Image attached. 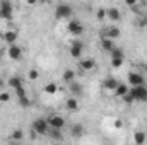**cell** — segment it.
<instances>
[{"mask_svg":"<svg viewBox=\"0 0 147 145\" xmlns=\"http://www.w3.org/2000/svg\"><path fill=\"white\" fill-rule=\"evenodd\" d=\"M31 132H34L36 135H48L50 132V125L45 118H36L33 123H31Z\"/></svg>","mask_w":147,"mask_h":145,"instance_id":"cell-1","label":"cell"},{"mask_svg":"<svg viewBox=\"0 0 147 145\" xmlns=\"http://www.w3.org/2000/svg\"><path fill=\"white\" fill-rule=\"evenodd\" d=\"M72 14H74V9L69 3H58L57 9H55V17L57 19H69Z\"/></svg>","mask_w":147,"mask_h":145,"instance_id":"cell-2","label":"cell"},{"mask_svg":"<svg viewBox=\"0 0 147 145\" xmlns=\"http://www.w3.org/2000/svg\"><path fill=\"white\" fill-rule=\"evenodd\" d=\"M14 17V7L9 0H2L0 2V19H5V21H10Z\"/></svg>","mask_w":147,"mask_h":145,"instance_id":"cell-3","label":"cell"},{"mask_svg":"<svg viewBox=\"0 0 147 145\" xmlns=\"http://www.w3.org/2000/svg\"><path fill=\"white\" fill-rule=\"evenodd\" d=\"M121 34V31H120V28H116V26H106V28H103L101 31H99V38H108V39H118Z\"/></svg>","mask_w":147,"mask_h":145,"instance_id":"cell-4","label":"cell"},{"mask_svg":"<svg viewBox=\"0 0 147 145\" xmlns=\"http://www.w3.org/2000/svg\"><path fill=\"white\" fill-rule=\"evenodd\" d=\"M130 94H132L134 101H137V103H147V87L146 85H142V87H132Z\"/></svg>","mask_w":147,"mask_h":145,"instance_id":"cell-5","label":"cell"},{"mask_svg":"<svg viewBox=\"0 0 147 145\" xmlns=\"http://www.w3.org/2000/svg\"><path fill=\"white\" fill-rule=\"evenodd\" d=\"M46 121H48L50 128H53V130H62L65 126V118L60 114H51L50 118H46Z\"/></svg>","mask_w":147,"mask_h":145,"instance_id":"cell-6","label":"cell"},{"mask_svg":"<svg viewBox=\"0 0 147 145\" xmlns=\"http://www.w3.org/2000/svg\"><path fill=\"white\" fill-rule=\"evenodd\" d=\"M128 84L132 87H142V85H146V77L139 72H130L128 73Z\"/></svg>","mask_w":147,"mask_h":145,"instance_id":"cell-7","label":"cell"},{"mask_svg":"<svg viewBox=\"0 0 147 145\" xmlns=\"http://www.w3.org/2000/svg\"><path fill=\"white\" fill-rule=\"evenodd\" d=\"M67 31H69L74 38H77V36H80V34L84 33V26H82V22H80V21L72 19V21L69 22V26H67Z\"/></svg>","mask_w":147,"mask_h":145,"instance_id":"cell-8","label":"cell"},{"mask_svg":"<svg viewBox=\"0 0 147 145\" xmlns=\"http://www.w3.org/2000/svg\"><path fill=\"white\" fill-rule=\"evenodd\" d=\"M84 53V43L79 41V39H74L70 43V56L72 58H80Z\"/></svg>","mask_w":147,"mask_h":145,"instance_id":"cell-9","label":"cell"},{"mask_svg":"<svg viewBox=\"0 0 147 145\" xmlns=\"http://www.w3.org/2000/svg\"><path fill=\"white\" fill-rule=\"evenodd\" d=\"M7 55H9V58H10V60L19 62V60L22 58V48H21L19 44H12V46H9Z\"/></svg>","mask_w":147,"mask_h":145,"instance_id":"cell-10","label":"cell"},{"mask_svg":"<svg viewBox=\"0 0 147 145\" xmlns=\"http://www.w3.org/2000/svg\"><path fill=\"white\" fill-rule=\"evenodd\" d=\"M79 68H80L82 72H91V70L96 68V62H94L92 58H82V60L79 62Z\"/></svg>","mask_w":147,"mask_h":145,"instance_id":"cell-11","label":"cell"},{"mask_svg":"<svg viewBox=\"0 0 147 145\" xmlns=\"http://www.w3.org/2000/svg\"><path fill=\"white\" fill-rule=\"evenodd\" d=\"M118 80L115 79V77H106L105 80H103V87L106 89V91H111V92H115V89L118 87Z\"/></svg>","mask_w":147,"mask_h":145,"instance_id":"cell-12","label":"cell"},{"mask_svg":"<svg viewBox=\"0 0 147 145\" xmlns=\"http://www.w3.org/2000/svg\"><path fill=\"white\" fill-rule=\"evenodd\" d=\"M17 38H19V34H17V31H5L3 33V41L9 44V46H12V44H16V41H17Z\"/></svg>","mask_w":147,"mask_h":145,"instance_id":"cell-13","label":"cell"},{"mask_svg":"<svg viewBox=\"0 0 147 145\" xmlns=\"http://www.w3.org/2000/svg\"><path fill=\"white\" fill-rule=\"evenodd\" d=\"M69 91H70V94H72V97H80L82 96V85H80V82H75L74 80L72 84H69Z\"/></svg>","mask_w":147,"mask_h":145,"instance_id":"cell-14","label":"cell"},{"mask_svg":"<svg viewBox=\"0 0 147 145\" xmlns=\"http://www.w3.org/2000/svg\"><path fill=\"white\" fill-rule=\"evenodd\" d=\"M99 44H101V50H103V51L111 53V51L115 50V41H113V39H108V38H101V39H99Z\"/></svg>","mask_w":147,"mask_h":145,"instance_id":"cell-15","label":"cell"},{"mask_svg":"<svg viewBox=\"0 0 147 145\" xmlns=\"http://www.w3.org/2000/svg\"><path fill=\"white\" fill-rule=\"evenodd\" d=\"M7 84L16 91V89H19V87H22L24 85V80L21 79V77H17V75H14V77H10L9 80H7Z\"/></svg>","mask_w":147,"mask_h":145,"instance_id":"cell-16","label":"cell"},{"mask_svg":"<svg viewBox=\"0 0 147 145\" xmlns=\"http://www.w3.org/2000/svg\"><path fill=\"white\" fill-rule=\"evenodd\" d=\"M128 91H130V89H128V85H127V84H123V82H120L113 94H115L116 97H123V96H127V94H128Z\"/></svg>","mask_w":147,"mask_h":145,"instance_id":"cell-17","label":"cell"},{"mask_svg":"<svg viewBox=\"0 0 147 145\" xmlns=\"http://www.w3.org/2000/svg\"><path fill=\"white\" fill-rule=\"evenodd\" d=\"M70 133H72L74 138H80V137L84 135V126H82L80 123H74L72 128H70Z\"/></svg>","mask_w":147,"mask_h":145,"instance_id":"cell-18","label":"cell"},{"mask_svg":"<svg viewBox=\"0 0 147 145\" xmlns=\"http://www.w3.org/2000/svg\"><path fill=\"white\" fill-rule=\"evenodd\" d=\"M62 80L67 82V84H72L74 80H75V70L74 68H67L65 72L62 73Z\"/></svg>","mask_w":147,"mask_h":145,"instance_id":"cell-19","label":"cell"},{"mask_svg":"<svg viewBox=\"0 0 147 145\" xmlns=\"http://www.w3.org/2000/svg\"><path fill=\"white\" fill-rule=\"evenodd\" d=\"M65 106H67V109H69L70 113L79 111V99H77V97H69L67 103H65Z\"/></svg>","mask_w":147,"mask_h":145,"instance_id":"cell-20","label":"cell"},{"mask_svg":"<svg viewBox=\"0 0 147 145\" xmlns=\"http://www.w3.org/2000/svg\"><path fill=\"white\" fill-rule=\"evenodd\" d=\"M106 15L110 17L113 22H116V21H120V19H121V14H120V10H118L116 7H111V9H108V10H106Z\"/></svg>","mask_w":147,"mask_h":145,"instance_id":"cell-21","label":"cell"},{"mask_svg":"<svg viewBox=\"0 0 147 145\" xmlns=\"http://www.w3.org/2000/svg\"><path fill=\"white\" fill-rule=\"evenodd\" d=\"M134 142H135V145H144L147 142V135L144 132H135L134 133Z\"/></svg>","mask_w":147,"mask_h":145,"instance_id":"cell-22","label":"cell"},{"mask_svg":"<svg viewBox=\"0 0 147 145\" xmlns=\"http://www.w3.org/2000/svg\"><path fill=\"white\" fill-rule=\"evenodd\" d=\"M48 135H50L53 140H57V142H62V140H63V133H62V130H53V128H50Z\"/></svg>","mask_w":147,"mask_h":145,"instance_id":"cell-23","label":"cell"},{"mask_svg":"<svg viewBox=\"0 0 147 145\" xmlns=\"http://www.w3.org/2000/svg\"><path fill=\"white\" fill-rule=\"evenodd\" d=\"M57 91H58V87H57V84H55V82H48V84L45 85V92H46V94H50V96L57 94Z\"/></svg>","mask_w":147,"mask_h":145,"instance_id":"cell-24","label":"cell"},{"mask_svg":"<svg viewBox=\"0 0 147 145\" xmlns=\"http://www.w3.org/2000/svg\"><path fill=\"white\" fill-rule=\"evenodd\" d=\"M10 138H12L14 142H21V140L24 138V132H22V130H14V132L10 133Z\"/></svg>","mask_w":147,"mask_h":145,"instance_id":"cell-25","label":"cell"},{"mask_svg":"<svg viewBox=\"0 0 147 145\" xmlns=\"http://www.w3.org/2000/svg\"><path fill=\"white\" fill-rule=\"evenodd\" d=\"M137 26H139V28H147V15H146V14H139Z\"/></svg>","mask_w":147,"mask_h":145,"instance_id":"cell-26","label":"cell"},{"mask_svg":"<svg viewBox=\"0 0 147 145\" xmlns=\"http://www.w3.org/2000/svg\"><path fill=\"white\" fill-rule=\"evenodd\" d=\"M111 58H123V50L115 46V50L111 51Z\"/></svg>","mask_w":147,"mask_h":145,"instance_id":"cell-27","label":"cell"},{"mask_svg":"<svg viewBox=\"0 0 147 145\" xmlns=\"http://www.w3.org/2000/svg\"><path fill=\"white\" fill-rule=\"evenodd\" d=\"M17 103H19L21 108H29L31 106V99L29 97H21V99H17Z\"/></svg>","mask_w":147,"mask_h":145,"instance_id":"cell-28","label":"cell"},{"mask_svg":"<svg viewBox=\"0 0 147 145\" xmlns=\"http://www.w3.org/2000/svg\"><path fill=\"white\" fill-rule=\"evenodd\" d=\"M14 92H16V96H17V99H21V97H28V92H26V89H24V85H22V87H19V89H16Z\"/></svg>","mask_w":147,"mask_h":145,"instance_id":"cell-29","label":"cell"},{"mask_svg":"<svg viewBox=\"0 0 147 145\" xmlns=\"http://www.w3.org/2000/svg\"><path fill=\"white\" fill-rule=\"evenodd\" d=\"M123 65V58H111V67L113 68H120Z\"/></svg>","mask_w":147,"mask_h":145,"instance_id":"cell-30","label":"cell"},{"mask_svg":"<svg viewBox=\"0 0 147 145\" xmlns=\"http://www.w3.org/2000/svg\"><path fill=\"white\" fill-rule=\"evenodd\" d=\"M28 77H29L31 80H36L38 77H39V72H38L36 68H33V70H29V73H28Z\"/></svg>","mask_w":147,"mask_h":145,"instance_id":"cell-31","label":"cell"},{"mask_svg":"<svg viewBox=\"0 0 147 145\" xmlns=\"http://www.w3.org/2000/svg\"><path fill=\"white\" fill-rule=\"evenodd\" d=\"M121 99H123V103H127V104H132V103H135V101H134V97H132V94H130V91H128V94H127V96H123Z\"/></svg>","mask_w":147,"mask_h":145,"instance_id":"cell-32","label":"cell"},{"mask_svg":"<svg viewBox=\"0 0 147 145\" xmlns=\"http://www.w3.org/2000/svg\"><path fill=\"white\" fill-rule=\"evenodd\" d=\"M10 99V94L9 92H0V103H7Z\"/></svg>","mask_w":147,"mask_h":145,"instance_id":"cell-33","label":"cell"},{"mask_svg":"<svg viewBox=\"0 0 147 145\" xmlns=\"http://www.w3.org/2000/svg\"><path fill=\"white\" fill-rule=\"evenodd\" d=\"M96 17H98L99 21H101V19H105V17H106V10H105V9H99V10H98V14H96Z\"/></svg>","mask_w":147,"mask_h":145,"instance_id":"cell-34","label":"cell"},{"mask_svg":"<svg viewBox=\"0 0 147 145\" xmlns=\"http://www.w3.org/2000/svg\"><path fill=\"white\" fill-rule=\"evenodd\" d=\"M115 126H116V128H121V126H123V121H121V119H116V121H115Z\"/></svg>","mask_w":147,"mask_h":145,"instance_id":"cell-35","label":"cell"},{"mask_svg":"<svg viewBox=\"0 0 147 145\" xmlns=\"http://www.w3.org/2000/svg\"><path fill=\"white\" fill-rule=\"evenodd\" d=\"M3 85H5V80H3V79H2V77H0V89H2V87H3Z\"/></svg>","mask_w":147,"mask_h":145,"instance_id":"cell-36","label":"cell"},{"mask_svg":"<svg viewBox=\"0 0 147 145\" xmlns=\"http://www.w3.org/2000/svg\"><path fill=\"white\" fill-rule=\"evenodd\" d=\"M10 145H19V144H10Z\"/></svg>","mask_w":147,"mask_h":145,"instance_id":"cell-37","label":"cell"}]
</instances>
